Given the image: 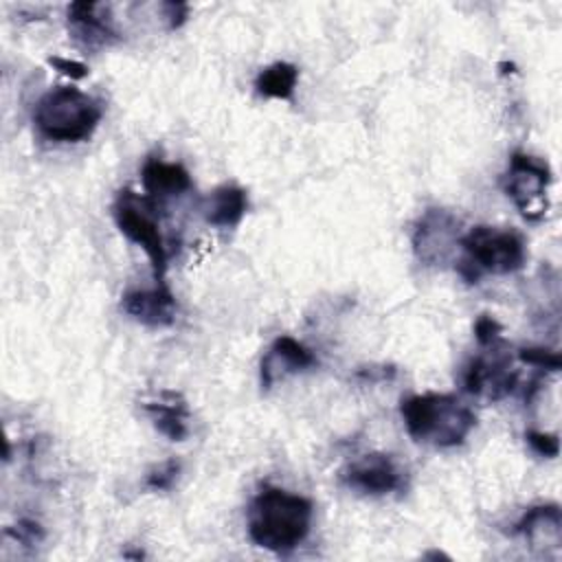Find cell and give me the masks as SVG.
I'll return each mask as SVG.
<instances>
[{
	"instance_id": "cell-1",
	"label": "cell",
	"mask_w": 562,
	"mask_h": 562,
	"mask_svg": "<svg viewBox=\"0 0 562 562\" xmlns=\"http://www.w3.org/2000/svg\"><path fill=\"white\" fill-rule=\"evenodd\" d=\"M312 512L310 498L263 485L248 507V536L257 547L288 553L307 538Z\"/></svg>"
},
{
	"instance_id": "cell-2",
	"label": "cell",
	"mask_w": 562,
	"mask_h": 562,
	"mask_svg": "<svg viewBox=\"0 0 562 562\" xmlns=\"http://www.w3.org/2000/svg\"><path fill=\"white\" fill-rule=\"evenodd\" d=\"M400 413L406 432L437 448L461 446L476 426V415L459 397L448 393H422L402 400Z\"/></svg>"
},
{
	"instance_id": "cell-3",
	"label": "cell",
	"mask_w": 562,
	"mask_h": 562,
	"mask_svg": "<svg viewBox=\"0 0 562 562\" xmlns=\"http://www.w3.org/2000/svg\"><path fill=\"white\" fill-rule=\"evenodd\" d=\"M103 110L99 101L75 86L48 90L35 105L37 132L55 143H81L92 136Z\"/></svg>"
},
{
	"instance_id": "cell-4",
	"label": "cell",
	"mask_w": 562,
	"mask_h": 562,
	"mask_svg": "<svg viewBox=\"0 0 562 562\" xmlns=\"http://www.w3.org/2000/svg\"><path fill=\"white\" fill-rule=\"evenodd\" d=\"M463 257L457 261L459 274L468 283H476L483 274H509L525 266V241L514 231L494 226H474L461 235Z\"/></svg>"
},
{
	"instance_id": "cell-5",
	"label": "cell",
	"mask_w": 562,
	"mask_h": 562,
	"mask_svg": "<svg viewBox=\"0 0 562 562\" xmlns=\"http://www.w3.org/2000/svg\"><path fill=\"white\" fill-rule=\"evenodd\" d=\"M158 204L149 200L147 195H136L130 189L119 191L116 202L112 206L114 222L119 231L134 244H138L151 263L154 281L158 285H165L167 277V246L162 239V233L156 222Z\"/></svg>"
},
{
	"instance_id": "cell-6",
	"label": "cell",
	"mask_w": 562,
	"mask_h": 562,
	"mask_svg": "<svg viewBox=\"0 0 562 562\" xmlns=\"http://www.w3.org/2000/svg\"><path fill=\"white\" fill-rule=\"evenodd\" d=\"M553 173L547 160L516 151L509 158V169L503 178L505 193L514 200L520 215L529 222H538L547 213V187Z\"/></svg>"
},
{
	"instance_id": "cell-7",
	"label": "cell",
	"mask_w": 562,
	"mask_h": 562,
	"mask_svg": "<svg viewBox=\"0 0 562 562\" xmlns=\"http://www.w3.org/2000/svg\"><path fill=\"white\" fill-rule=\"evenodd\" d=\"M485 353L474 356L463 369V389L470 395L498 402L516 391L518 371L512 369V356L503 340L483 347Z\"/></svg>"
},
{
	"instance_id": "cell-8",
	"label": "cell",
	"mask_w": 562,
	"mask_h": 562,
	"mask_svg": "<svg viewBox=\"0 0 562 562\" xmlns=\"http://www.w3.org/2000/svg\"><path fill=\"white\" fill-rule=\"evenodd\" d=\"M459 220L446 209H426L413 231V252L426 266L446 263L459 246Z\"/></svg>"
},
{
	"instance_id": "cell-9",
	"label": "cell",
	"mask_w": 562,
	"mask_h": 562,
	"mask_svg": "<svg viewBox=\"0 0 562 562\" xmlns=\"http://www.w3.org/2000/svg\"><path fill=\"white\" fill-rule=\"evenodd\" d=\"M340 483L360 494H389L404 485V476L395 461L384 452H369L340 470Z\"/></svg>"
},
{
	"instance_id": "cell-10",
	"label": "cell",
	"mask_w": 562,
	"mask_h": 562,
	"mask_svg": "<svg viewBox=\"0 0 562 562\" xmlns=\"http://www.w3.org/2000/svg\"><path fill=\"white\" fill-rule=\"evenodd\" d=\"M121 307L127 316L134 321L147 325V327H167L176 321V299L171 290L165 285L151 288V290H127L121 296Z\"/></svg>"
},
{
	"instance_id": "cell-11",
	"label": "cell",
	"mask_w": 562,
	"mask_h": 562,
	"mask_svg": "<svg viewBox=\"0 0 562 562\" xmlns=\"http://www.w3.org/2000/svg\"><path fill=\"white\" fill-rule=\"evenodd\" d=\"M314 364L316 356L303 342L292 336H279L261 358V386L270 389L279 378L312 369Z\"/></svg>"
},
{
	"instance_id": "cell-12",
	"label": "cell",
	"mask_w": 562,
	"mask_h": 562,
	"mask_svg": "<svg viewBox=\"0 0 562 562\" xmlns=\"http://www.w3.org/2000/svg\"><path fill=\"white\" fill-rule=\"evenodd\" d=\"M514 533L522 536L531 547H560L562 509L558 503H540L529 507L514 525Z\"/></svg>"
},
{
	"instance_id": "cell-13",
	"label": "cell",
	"mask_w": 562,
	"mask_h": 562,
	"mask_svg": "<svg viewBox=\"0 0 562 562\" xmlns=\"http://www.w3.org/2000/svg\"><path fill=\"white\" fill-rule=\"evenodd\" d=\"M140 182L145 195L160 204L165 198L180 195L193 187L189 171L178 162H165L158 158H147L140 171Z\"/></svg>"
},
{
	"instance_id": "cell-14",
	"label": "cell",
	"mask_w": 562,
	"mask_h": 562,
	"mask_svg": "<svg viewBox=\"0 0 562 562\" xmlns=\"http://www.w3.org/2000/svg\"><path fill=\"white\" fill-rule=\"evenodd\" d=\"M145 413L149 415L154 428L169 441H184L189 435V408L180 393L162 391L158 400L145 402Z\"/></svg>"
},
{
	"instance_id": "cell-15",
	"label": "cell",
	"mask_w": 562,
	"mask_h": 562,
	"mask_svg": "<svg viewBox=\"0 0 562 562\" xmlns=\"http://www.w3.org/2000/svg\"><path fill=\"white\" fill-rule=\"evenodd\" d=\"M99 2H72L68 7V24L75 37L88 48L105 46L116 40V31L108 18L99 15Z\"/></svg>"
},
{
	"instance_id": "cell-16",
	"label": "cell",
	"mask_w": 562,
	"mask_h": 562,
	"mask_svg": "<svg viewBox=\"0 0 562 562\" xmlns=\"http://www.w3.org/2000/svg\"><path fill=\"white\" fill-rule=\"evenodd\" d=\"M248 211V195L237 184L217 187L202 204V215L211 226L233 228Z\"/></svg>"
},
{
	"instance_id": "cell-17",
	"label": "cell",
	"mask_w": 562,
	"mask_h": 562,
	"mask_svg": "<svg viewBox=\"0 0 562 562\" xmlns=\"http://www.w3.org/2000/svg\"><path fill=\"white\" fill-rule=\"evenodd\" d=\"M299 81V68L290 61H274L266 66L257 79H255V90L259 97L266 99H292L294 88Z\"/></svg>"
},
{
	"instance_id": "cell-18",
	"label": "cell",
	"mask_w": 562,
	"mask_h": 562,
	"mask_svg": "<svg viewBox=\"0 0 562 562\" xmlns=\"http://www.w3.org/2000/svg\"><path fill=\"white\" fill-rule=\"evenodd\" d=\"M518 360L533 369L551 371V373H558L562 367L560 353L553 349H544V347H522V349H518Z\"/></svg>"
},
{
	"instance_id": "cell-19",
	"label": "cell",
	"mask_w": 562,
	"mask_h": 562,
	"mask_svg": "<svg viewBox=\"0 0 562 562\" xmlns=\"http://www.w3.org/2000/svg\"><path fill=\"white\" fill-rule=\"evenodd\" d=\"M180 474V461L178 459H167L158 465H154L147 476H145V487L154 492H167L173 487L176 479Z\"/></svg>"
},
{
	"instance_id": "cell-20",
	"label": "cell",
	"mask_w": 562,
	"mask_h": 562,
	"mask_svg": "<svg viewBox=\"0 0 562 562\" xmlns=\"http://www.w3.org/2000/svg\"><path fill=\"white\" fill-rule=\"evenodd\" d=\"M527 443L547 459H553L560 454V437L555 432H540V430H527L525 432Z\"/></svg>"
},
{
	"instance_id": "cell-21",
	"label": "cell",
	"mask_w": 562,
	"mask_h": 562,
	"mask_svg": "<svg viewBox=\"0 0 562 562\" xmlns=\"http://www.w3.org/2000/svg\"><path fill=\"white\" fill-rule=\"evenodd\" d=\"M501 331H503L501 323L496 318H492L490 314H481L476 318V323H474V336H476L481 347H490V345L498 342L501 340Z\"/></svg>"
},
{
	"instance_id": "cell-22",
	"label": "cell",
	"mask_w": 562,
	"mask_h": 562,
	"mask_svg": "<svg viewBox=\"0 0 562 562\" xmlns=\"http://www.w3.org/2000/svg\"><path fill=\"white\" fill-rule=\"evenodd\" d=\"M4 536H13L22 544H35L44 538V529L40 527V522L22 518V520H18L15 527H7Z\"/></svg>"
},
{
	"instance_id": "cell-23",
	"label": "cell",
	"mask_w": 562,
	"mask_h": 562,
	"mask_svg": "<svg viewBox=\"0 0 562 562\" xmlns=\"http://www.w3.org/2000/svg\"><path fill=\"white\" fill-rule=\"evenodd\" d=\"M48 64L59 70L61 75L70 77V79H83L88 77V66L77 61V59H68V57H48Z\"/></svg>"
},
{
	"instance_id": "cell-24",
	"label": "cell",
	"mask_w": 562,
	"mask_h": 562,
	"mask_svg": "<svg viewBox=\"0 0 562 562\" xmlns=\"http://www.w3.org/2000/svg\"><path fill=\"white\" fill-rule=\"evenodd\" d=\"M165 11V20H167V29H178L184 24L187 15H189V4L184 2H162L160 4Z\"/></svg>"
},
{
	"instance_id": "cell-25",
	"label": "cell",
	"mask_w": 562,
	"mask_h": 562,
	"mask_svg": "<svg viewBox=\"0 0 562 562\" xmlns=\"http://www.w3.org/2000/svg\"><path fill=\"white\" fill-rule=\"evenodd\" d=\"M397 373V369L393 364H382V367H362L356 371V378L364 380V382H382V380H393Z\"/></svg>"
}]
</instances>
